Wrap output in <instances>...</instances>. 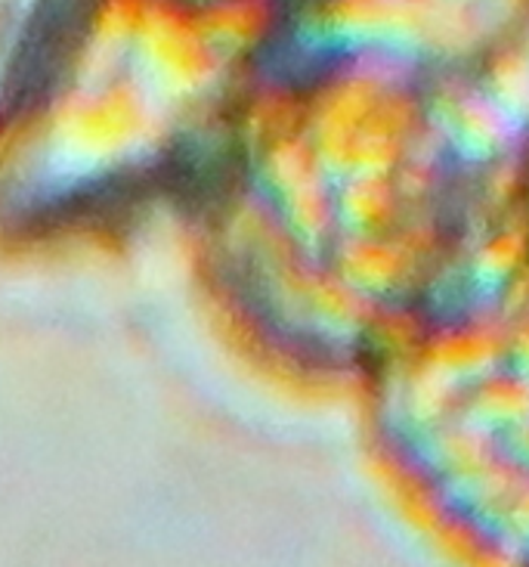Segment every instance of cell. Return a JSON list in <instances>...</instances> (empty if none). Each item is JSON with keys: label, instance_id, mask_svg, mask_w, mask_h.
I'll list each match as a JSON object with an SVG mask.
<instances>
[{"label": "cell", "instance_id": "1", "mask_svg": "<svg viewBox=\"0 0 529 567\" xmlns=\"http://www.w3.org/2000/svg\"><path fill=\"white\" fill-rule=\"evenodd\" d=\"M424 127V93L400 50H353L307 96V137L332 181L394 174Z\"/></svg>", "mask_w": 529, "mask_h": 567}, {"label": "cell", "instance_id": "14", "mask_svg": "<svg viewBox=\"0 0 529 567\" xmlns=\"http://www.w3.org/2000/svg\"><path fill=\"white\" fill-rule=\"evenodd\" d=\"M484 87L523 131H529V53L517 41L496 47L486 60Z\"/></svg>", "mask_w": 529, "mask_h": 567}, {"label": "cell", "instance_id": "17", "mask_svg": "<svg viewBox=\"0 0 529 567\" xmlns=\"http://www.w3.org/2000/svg\"><path fill=\"white\" fill-rule=\"evenodd\" d=\"M511 363L529 375V317L511 329Z\"/></svg>", "mask_w": 529, "mask_h": 567}, {"label": "cell", "instance_id": "8", "mask_svg": "<svg viewBox=\"0 0 529 567\" xmlns=\"http://www.w3.org/2000/svg\"><path fill=\"white\" fill-rule=\"evenodd\" d=\"M470 289L477 298H492L508 279L529 267V212H517L470 230V239L458 248Z\"/></svg>", "mask_w": 529, "mask_h": 567}, {"label": "cell", "instance_id": "16", "mask_svg": "<svg viewBox=\"0 0 529 567\" xmlns=\"http://www.w3.org/2000/svg\"><path fill=\"white\" fill-rule=\"evenodd\" d=\"M489 305L499 310L505 320L517 326L520 320H527L529 317V267H523L520 274L508 279L505 286H501L492 298H489Z\"/></svg>", "mask_w": 529, "mask_h": 567}, {"label": "cell", "instance_id": "6", "mask_svg": "<svg viewBox=\"0 0 529 567\" xmlns=\"http://www.w3.org/2000/svg\"><path fill=\"white\" fill-rule=\"evenodd\" d=\"M378 382L381 425L408 444H418L431 431L443 429L446 422L461 415L465 388L427 369L418 357L381 367Z\"/></svg>", "mask_w": 529, "mask_h": 567}, {"label": "cell", "instance_id": "15", "mask_svg": "<svg viewBox=\"0 0 529 567\" xmlns=\"http://www.w3.org/2000/svg\"><path fill=\"white\" fill-rule=\"evenodd\" d=\"M496 530L515 546L517 553H523L529 558V475L520 484V491L511 499V506L505 508V515L496 524Z\"/></svg>", "mask_w": 529, "mask_h": 567}, {"label": "cell", "instance_id": "5", "mask_svg": "<svg viewBox=\"0 0 529 567\" xmlns=\"http://www.w3.org/2000/svg\"><path fill=\"white\" fill-rule=\"evenodd\" d=\"M437 0H332L319 16V31L353 50L424 53Z\"/></svg>", "mask_w": 529, "mask_h": 567}, {"label": "cell", "instance_id": "3", "mask_svg": "<svg viewBox=\"0 0 529 567\" xmlns=\"http://www.w3.org/2000/svg\"><path fill=\"white\" fill-rule=\"evenodd\" d=\"M360 472L384 512L415 539L431 537L455 506L422 453L391 431L360 437Z\"/></svg>", "mask_w": 529, "mask_h": 567}, {"label": "cell", "instance_id": "13", "mask_svg": "<svg viewBox=\"0 0 529 567\" xmlns=\"http://www.w3.org/2000/svg\"><path fill=\"white\" fill-rule=\"evenodd\" d=\"M431 329H434V322L427 320L422 310L408 305V298H396V301L375 305L363 341L375 351L381 367H394V363L415 360L422 353Z\"/></svg>", "mask_w": 529, "mask_h": 567}, {"label": "cell", "instance_id": "9", "mask_svg": "<svg viewBox=\"0 0 529 567\" xmlns=\"http://www.w3.org/2000/svg\"><path fill=\"white\" fill-rule=\"evenodd\" d=\"M424 543L431 555L446 565H520L527 558L496 527H489L461 506H453Z\"/></svg>", "mask_w": 529, "mask_h": 567}, {"label": "cell", "instance_id": "18", "mask_svg": "<svg viewBox=\"0 0 529 567\" xmlns=\"http://www.w3.org/2000/svg\"><path fill=\"white\" fill-rule=\"evenodd\" d=\"M501 441H505V450H508V453H511V456L529 472V419L523 425H517L511 434H505Z\"/></svg>", "mask_w": 529, "mask_h": 567}, {"label": "cell", "instance_id": "2", "mask_svg": "<svg viewBox=\"0 0 529 567\" xmlns=\"http://www.w3.org/2000/svg\"><path fill=\"white\" fill-rule=\"evenodd\" d=\"M427 122L437 131L446 155L465 168H477L505 153L520 150L523 127L492 100L484 81L446 72L424 91Z\"/></svg>", "mask_w": 529, "mask_h": 567}, {"label": "cell", "instance_id": "19", "mask_svg": "<svg viewBox=\"0 0 529 567\" xmlns=\"http://www.w3.org/2000/svg\"><path fill=\"white\" fill-rule=\"evenodd\" d=\"M527 212H529V189H527Z\"/></svg>", "mask_w": 529, "mask_h": 567}, {"label": "cell", "instance_id": "7", "mask_svg": "<svg viewBox=\"0 0 529 567\" xmlns=\"http://www.w3.org/2000/svg\"><path fill=\"white\" fill-rule=\"evenodd\" d=\"M329 264L363 291L369 301H396L412 298L427 289V270L412 258L400 239L391 233H341L329 248Z\"/></svg>", "mask_w": 529, "mask_h": 567}, {"label": "cell", "instance_id": "4", "mask_svg": "<svg viewBox=\"0 0 529 567\" xmlns=\"http://www.w3.org/2000/svg\"><path fill=\"white\" fill-rule=\"evenodd\" d=\"M511 329L515 326L484 298L449 322L434 326L418 360L458 388H470L511 363Z\"/></svg>", "mask_w": 529, "mask_h": 567}, {"label": "cell", "instance_id": "12", "mask_svg": "<svg viewBox=\"0 0 529 567\" xmlns=\"http://www.w3.org/2000/svg\"><path fill=\"white\" fill-rule=\"evenodd\" d=\"M527 189L529 171L523 165V150H515V153H505L492 162L477 165L468 196L474 230L523 212L527 208Z\"/></svg>", "mask_w": 529, "mask_h": 567}, {"label": "cell", "instance_id": "10", "mask_svg": "<svg viewBox=\"0 0 529 567\" xmlns=\"http://www.w3.org/2000/svg\"><path fill=\"white\" fill-rule=\"evenodd\" d=\"M461 415L496 437L511 434L529 419V375H523L515 363L489 372L480 382L465 388Z\"/></svg>", "mask_w": 529, "mask_h": 567}, {"label": "cell", "instance_id": "11", "mask_svg": "<svg viewBox=\"0 0 529 567\" xmlns=\"http://www.w3.org/2000/svg\"><path fill=\"white\" fill-rule=\"evenodd\" d=\"M341 233H391L406 215L391 174H356L334 181Z\"/></svg>", "mask_w": 529, "mask_h": 567}]
</instances>
